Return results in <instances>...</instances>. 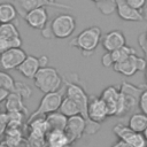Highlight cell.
<instances>
[{"label": "cell", "instance_id": "cell-1", "mask_svg": "<svg viewBox=\"0 0 147 147\" xmlns=\"http://www.w3.org/2000/svg\"><path fill=\"white\" fill-rule=\"evenodd\" d=\"M65 96L72 99L80 109V115L86 119V130L85 133L87 134H94L100 130L101 124L91 122L87 116V106L90 96L86 94L85 90L77 83L71 80H65Z\"/></svg>", "mask_w": 147, "mask_h": 147}, {"label": "cell", "instance_id": "cell-2", "mask_svg": "<svg viewBox=\"0 0 147 147\" xmlns=\"http://www.w3.org/2000/svg\"><path fill=\"white\" fill-rule=\"evenodd\" d=\"M101 30L99 26H88L74 37L69 45L78 48L84 56H90L101 42Z\"/></svg>", "mask_w": 147, "mask_h": 147}, {"label": "cell", "instance_id": "cell-3", "mask_svg": "<svg viewBox=\"0 0 147 147\" xmlns=\"http://www.w3.org/2000/svg\"><path fill=\"white\" fill-rule=\"evenodd\" d=\"M62 83H63V79L59 74L57 69L49 65L40 68L33 78L34 86L44 94L61 90Z\"/></svg>", "mask_w": 147, "mask_h": 147}, {"label": "cell", "instance_id": "cell-4", "mask_svg": "<svg viewBox=\"0 0 147 147\" xmlns=\"http://www.w3.org/2000/svg\"><path fill=\"white\" fill-rule=\"evenodd\" d=\"M147 86H136L131 83H127L125 80L122 82L119 86V106H118V111L117 116L122 117L126 115L129 111L133 110L138 103H139V98L141 95V92L146 88Z\"/></svg>", "mask_w": 147, "mask_h": 147}, {"label": "cell", "instance_id": "cell-5", "mask_svg": "<svg viewBox=\"0 0 147 147\" xmlns=\"http://www.w3.org/2000/svg\"><path fill=\"white\" fill-rule=\"evenodd\" d=\"M65 87L61 88L56 92H51L44 94V96L40 99L39 106L36 108V110L29 116V119H33L39 116H47L48 114H52L54 111H57L60 109V106L62 103V100L64 98Z\"/></svg>", "mask_w": 147, "mask_h": 147}, {"label": "cell", "instance_id": "cell-6", "mask_svg": "<svg viewBox=\"0 0 147 147\" xmlns=\"http://www.w3.org/2000/svg\"><path fill=\"white\" fill-rule=\"evenodd\" d=\"M49 26L54 38L65 39L76 30V18L70 14H60L53 18Z\"/></svg>", "mask_w": 147, "mask_h": 147}, {"label": "cell", "instance_id": "cell-7", "mask_svg": "<svg viewBox=\"0 0 147 147\" xmlns=\"http://www.w3.org/2000/svg\"><path fill=\"white\" fill-rule=\"evenodd\" d=\"M113 132L118 138V140H123L132 147H146L147 146V140L145 139L142 133H137L132 131L127 125L123 123L115 124L113 126Z\"/></svg>", "mask_w": 147, "mask_h": 147}, {"label": "cell", "instance_id": "cell-8", "mask_svg": "<svg viewBox=\"0 0 147 147\" xmlns=\"http://www.w3.org/2000/svg\"><path fill=\"white\" fill-rule=\"evenodd\" d=\"M13 5L15 6L17 14H20L23 18L29 11L41 7H56V8L71 9V6L69 5H64L60 2H51L48 0H13Z\"/></svg>", "mask_w": 147, "mask_h": 147}, {"label": "cell", "instance_id": "cell-9", "mask_svg": "<svg viewBox=\"0 0 147 147\" xmlns=\"http://www.w3.org/2000/svg\"><path fill=\"white\" fill-rule=\"evenodd\" d=\"M87 116L91 122L101 124L109 117V113L106 103L100 96H90L87 106Z\"/></svg>", "mask_w": 147, "mask_h": 147}, {"label": "cell", "instance_id": "cell-10", "mask_svg": "<svg viewBox=\"0 0 147 147\" xmlns=\"http://www.w3.org/2000/svg\"><path fill=\"white\" fill-rule=\"evenodd\" d=\"M26 53L23 48H10L6 51L5 53L0 54V67L7 71V70H14L17 69L21 63L25 60Z\"/></svg>", "mask_w": 147, "mask_h": 147}, {"label": "cell", "instance_id": "cell-11", "mask_svg": "<svg viewBox=\"0 0 147 147\" xmlns=\"http://www.w3.org/2000/svg\"><path fill=\"white\" fill-rule=\"evenodd\" d=\"M85 130H86V119L82 115H76L68 118L64 131L72 144L82 138V136L85 133Z\"/></svg>", "mask_w": 147, "mask_h": 147}, {"label": "cell", "instance_id": "cell-12", "mask_svg": "<svg viewBox=\"0 0 147 147\" xmlns=\"http://www.w3.org/2000/svg\"><path fill=\"white\" fill-rule=\"evenodd\" d=\"M101 45L106 52H114L126 45L125 36L121 30H111L102 36Z\"/></svg>", "mask_w": 147, "mask_h": 147}, {"label": "cell", "instance_id": "cell-13", "mask_svg": "<svg viewBox=\"0 0 147 147\" xmlns=\"http://www.w3.org/2000/svg\"><path fill=\"white\" fill-rule=\"evenodd\" d=\"M119 96H121L119 88H117L116 86H113V85L106 87L101 92L100 98L106 103L109 116H117L118 106H119Z\"/></svg>", "mask_w": 147, "mask_h": 147}, {"label": "cell", "instance_id": "cell-14", "mask_svg": "<svg viewBox=\"0 0 147 147\" xmlns=\"http://www.w3.org/2000/svg\"><path fill=\"white\" fill-rule=\"evenodd\" d=\"M24 20L30 28L41 31L48 24V13H47L46 7L37 8V9L29 11L24 16Z\"/></svg>", "mask_w": 147, "mask_h": 147}, {"label": "cell", "instance_id": "cell-15", "mask_svg": "<svg viewBox=\"0 0 147 147\" xmlns=\"http://www.w3.org/2000/svg\"><path fill=\"white\" fill-rule=\"evenodd\" d=\"M116 2V11L119 18L123 21H129V22H141L144 21L142 11L137 10L129 6L125 0H115Z\"/></svg>", "mask_w": 147, "mask_h": 147}, {"label": "cell", "instance_id": "cell-16", "mask_svg": "<svg viewBox=\"0 0 147 147\" xmlns=\"http://www.w3.org/2000/svg\"><path fill=\"white\" fill-rule=\"evenodd\" d=\"M40 68L41 67H40V63H39V59L37 56H34V55H26L25 60L21 63V65L17 68V70L25 78L33 79Z\"/></svg>", "mask_w": 147, "mask_h": 147}, {"label": "cell", "instance_id": "cell-17", "mask_svg": "<svg viewBox=\"0 0 147 147\" xmlns=\"http://www.w3.org/2000/svg\"><path fill=\"white\" fill-rule=\"evenodd\" d=\"M46 144L47 147H70L72 145L65 131L62 130H51L46 136Z\"/></svg>", "mask_w": 147, "mask_h": 147}, {"label": "cell", "instance_id": "cell-18", "mask_svg": "<svg viewBox=\"0 0 147 147\" xmlns=\"http://www.w3.org/2000/svg\"><path fill=\"white\" fill-rule=\"evenodd\" d=\"M5 109L6 113H14V111H22L28 114V108L23 102V98L14 92H10L5 100Z\"/></svg>", "mask_w": 147, "mask_h": 147}, {"label": "cell", "instance_id": "cell-19", "mask_svg": "<svg viewBox=\"0 0 147 147\" xmlns=\"http://www.w3.org/2000/svg\"><path fill=\"white\" fill-rule=\"evenodd\" d=\"M137 54L136 55H132L130 56L129 59L122 61V62H118V63H115L113 69L118 72V74H122L124 76H133L137 71H138V68H137Z\"/></svg>", "mask_w": 147, "mask_h": 147}, {"label": "cell", "instance_id": "cell-20", "mask_svg": "<svg viewBox=\"0 0 147 147\" xmlns=\"http://www.w3.org/2000/svg\"><path fill=\"white\" fill-rule=\"evenodd\" d=\"M46 121L47 124L49 126V131L51 130H65L67 126V122H68V117H65L63 114H61L59 110L54 111L52 114H48L46 116Z\"/></svg>", "mask_w": 147, "mask_h": 147}, {"label": "cell", "instance_id": "cell-21", "mask_svg": "<svg viewBox=\"0 0 147 147\" xmlns=\"http://www.w3.org/2000/svg\"><path fill=\"white\" fill-rule=\"evenodd\" d=\"M127 126L137 133H142L145 131V129L147 127V115H145L144 113L132 114L129 118Z\"/></svg>", "mask_w": 147, "mask_h": 147}, {"label": "cell", "instance_id": "cell-22", "mask_svg": "<svg viewBox=\"0 0 147 147\" xmlns=\"http://www.w3.org/2000/svg\"><path fill=\"white\" fill-rule=\"evenodd\" d=\"M3 137H5V139L2 141H5L10 147H15V146H17L24 139L23 129H20V127H9L8 126Z\"/></svg>", "mask_w": 147, "mask_h": 147}, {"label": "cell", "instance_id": "cell-23", "mask_svg": "<svg viewBox=\"0 0 147 147\" xmlns=\"http://www.w3.org/2000/svg\"><path fill=\"white\" fill-rule=\"evenodd\" d=\"M17 16V10L11 2L0 3V23H13Z\"/></svg>", "mask_w": 147, "mask_h": 147}, {"label": "cell", "instance_id": "cell-24", "mask_svg": "<svg viewBox=\"0 0 147 147\" xmlns=\"http://www.w3.org/2000/svg\"><path fill=\"white\" fill-rule=\"evenodd\" d=\"M59 111L61 114H63L65 117H68V118L72 117V116H76V115H80V109H79L78 105L72 99H70L68 96L63 98Z\"/></svg>", "mask_w": 147, "mask_h": 147}, {"label": "cell", "instance_id": "cell-25", "mask_svg": "<svg viewBox=\"0 0 147 147\" xmlns=\"http://www.w3.org/2000/svg\"><path fill=\"white\" fill-rule=\"evenodd\" d=\"M110 53H111L114 63L122 62V61L129 59L130 56L137 54V53H136V49L132 48L131 46H127V45H125V46H123V47H121V48H118V49H116V51H114V52H110Z\"/></svg>", "mask_w": 147, "mask_h": 147}, {"label": "cell", "instance_id": "cell-26", "mask_svg": "<svg viewBox=\"0 0 147 147\" xmlns=\"http://www.w3.org/2000/svg\"><path fill=\"white\" fill-rule=\"evenodd\" d=\"M0 36L9 38V39H15V38H21L20 31L17 26L14 23H3L0 24Z\"/></svg>", "mask_w": 147, "mask_h": 147}, {"label": "cell", "instance_id": "cell-27", "mask_svg": "<svg viewBox=\"0 0 147 147\" xmlns=\"http://www.w3.org/2000/svg\"><path fill=\"white\" fill-rule=\"evenodd\" d=\"M23 44L22 38H15V39H9L6 37L0 36V54L5 53L6 51L10 48H20Z\"/></svg>", "mask_w": 147, "mask_h": 147}, {"label": "cell", "instance_id": "cell-28", "mask_svg": "<svg viewBox=\"0 0 147 147\" xmlns=\"http://www.w3.org/2000/svg\"><path fill=\"white\" fill-rule=\"evenodd\" d=\"M7 115H8V126L9 127L23 129L26 114H24L22 111H14V113H7Z\"/></svg>", "mask_w": 147, "mask_h": 147}, {"label": "cell", "instance_id": "cell-29", "mask_svg": "<svg viewBox=\"0 0 147 147\" xmlns=\"http://www.w3.org/2000/svg\"><path fill=\"white\" fill-rule=\"evenodd\" d=\"M16 80L6 71L0 70V88H3L8 92H15Z\"/></svg>", "mask_w": 147, "mask_h": 147}, {"label": "cell", "instance_id": "cell-30", "mask_svg": "<svg viewBox=\"0 0 147 147\" xmlns=\"http://www.w3.org/2000/svg\"><path fill=\"white\" fill-rule=\"evenodd\" d=\"M96 7L100 10V13L106 15V16L111 15L114 11H116V2H115V0H106V1H103L101 3H98Z\"/></svg>", "mask_w": 147, "mask_h": 147}, {"label": "cell", "instance_id": "cell-31", "mask_svg": "<svg viewBox=\"0 0 147 147\" xmlns=\"http://www.w3.org/2000/svg\"><path fill=\"white\" fill-rule=\"evenodd\" d=\"M14 93H17L20 94L23 99H28L31 96L32 94V91L30 88V86H28L26 84L22 83V82H16V85H15V92Z\"/></svg>", "mask_w": 147, "mask_h": 147}, {"label": "cell", "instance_id": "cell-32", "mask_svg": "<svg viewBox=\"0 0 147 147\" xmlns=\"http://www.w3.org/2000/svg\"><path fill=\"white\" fill-rule=\"evenodd\" d=\"M26 140L29 141L31 147H47L46 137H36V136H28Z\"/></svg>", "mask_w": 147, "mask_h": 147}, {"label": "cell", "instance_id": "cell-33", "mask_svg": "<svg viewBox=\"0 0 147 147\" xmlns=\"http://www.w3.org/2000/svg\"><path fill=\"white\" fill-rule=\"evenodd\" d=\"M139 109L141 110V113H144L145 115H147V87L141 92V95L139 98Z\"/></svg>", "mask_w": 147, "mask_h": 147}, {"label": "cell", "instance_id": "cell-34", "mask_svg": "<svg viewBox=\"0 0 147 147\" xmlns=\"http://www.w3.org/2000/svg\"><path fill=\"white\" fill-rule=\"evenodd\" d=\"M8 127V115L7 113H0V137L5 136V132Z\"/></svg>", "mask_w": 147, "mask_h": 147}, {"label": "cell", "instance_id": "cell-35", "mask_svg": "<svg viewBox=\"0 0 147 147\" xmlns=\"http://www.w3.org/2000/svg\"><path fill=\"white\" fill-rule=\"evenodd\" d=\"M101 64L105 67V68H113L114 67V60H113V56H111V53L110 52H106L102 56H101Z\"/></svg>", "mask_w": 147, "mask_h": 147}, {"label": "cell", "instance_id": "cell-36", "mask_svg": "<svg viewBox=\"0 0 147 147\" xmlns=\"http://www.w3.org/2000/svg\"><path fill=\"white\" fill-rule=\"evenodd\" d=\"M146 1H147V0H125V2H126L129 6H131L132 8L137 9V10H141V9L145 7Z\"/></svg>", "mask_w": 147, "mask_h": 147}, {"label": "cell", "instance_id": "cell-37", "mask_svg": "<svg viewBox=\"0 0 147 147\" xmlns=\"http://www.w3.org/2000/svg\"><path fill=\"white\" fill-rule=\"evenodd\" d=\"M41 36L45 38V39H53V33H52V30H51V26H49V23L41 30Z\"/></svg>", "mask_w": 147, "mask_h": 147}, {"label": "cell", "instance_id": "cell-38", "mask_svg": "<svg viewBox=\"0 0 147 147\" xmlns=\"http://www.w3.org/2000/svg\"><path fill=\"white\" fill-rule=\"evenodd\" d=\"M38 59H39V63H40V67H41V68H44V67H47L49 59H48L46 55H41V56H39Z\"/></svg>", "mask_w": 147, "mask_h": 147}, {"label": "cell", "instance_id": "cell-39", "mask_svg": "<svg viewBox=\"0 0 147 147\" xmlns=\"http://www.w3.org/2000/svg\"><path fill=\"white\" fill-rule=\"evenodd\" d=\"M111 147H132V146H130L127 142H125L123 140H117L115 144L111 145Z\"/></svg>", "mask_w": 147, "mask_h": 147}, {"label": "cell", "instance_id": "cell-40", "mask_svg": "<svg viewBox=\"0 0 147 147\" xmlns=\"http://www.w3.org/2000/svg\"><path fill=\"white\" fill-rule=\"evenodd\" d=\"M9 93H10V92H8V91H6V90H3V88H0V103L6 100V98L8 96Z\"/></svg>", "mask_w": 147, "mask_h": 147}, {"label": "cell", "instance_id": "cell-41", "mask_svg": "<svg viewBox=\"0 0 147 147\" xmlns=\"http://www.w3.org/2000/svg\"><path fill=\"white\" fill-rule=\"evenodd\" d=\"M15 147H31V146H30L29 141L26 140V138H24V139H23V140H22L17 146H15Z\"/></svg>", "mask_w": 147, "mask_h": 147}, {"label": "cell", "instance_id": "cell-42", "mask_svg": "<svg viewBox=\"0 0 147 147\" xmlns=\"http://www.w3.org/2000/svg\"><path fill=\"white\" fill-rule=\"evenodd\" d=\"M142 16H144V21H147V7L144 9V11H142Z\"/></svg>", "mask_w": 147, "mask_h": 147}, {"label": "cell", "instance_id": "cell-43", "mask_svg": "<svg viewBox=\"0 0 147 147\" xmlns=\"http://www.w3.org/2000/svg\"><path fill=\"white\" fill-rule=\"evenodd\" d=\"M0 147H10V146H9V145H7L5 141H1V142H0Z\"/></svg>", "mask_w": 147, "mask_h": 147}, {"label": "cell", "instance_id": "cell-44", "mask_svg": "<svg viewBox=\"0 0 147 147\" xmlns=\"http://www.w3.org/2000/svg\"><path fill=\"white\" fill-rule=\"evenodd\" d=\"M91 1H93L95 5H98V3H101V2H103V1H106V0H91Z\"/></svg>", "mask_w": 147, "mask_h": 147}, {"label": "cell", "instance_id": "cell-45", "mask_svg": "<svg viewBox=\"0 0 147 147\" xmlns=\"http://www.w3.org/2000/svg\"><path fill=\"white\" fill-rule=\"evenodd\" d=\"M142 134H144V137H145V139H146V140H147V127H146V129H145V131H144V132H142Z\"/></svg>", "mask_w": 147, "mask_h": 147}, {"label": "cell", "instance_id": "cell-46", "mask_svg": "<svg viewBox=\"0 0 147 147\" xmlns=\"http://www.w3.org/2000/svg\"><path fill=\"white\" fill-rule=\"evenodd\" d=\"M145 79H146V83H147V69L145 70Z\"/></svg>", "mask_w": 147, "mask_h": 147}, {"label": "cell", "instance_id": "cell-47", "mask_svg": "<svg viewBox=\"0 0 147 147\" xmlns=\"http://www.w3.org/2000/svg\"><path fill=\"white\" fill-rule=\"evenodd\" d=\"M48 1H51V2H56V0H48Z\"/></svg>", "mask_w": 147, "mask_h": 147}, {"label": "cell", "instance_id": "cell-48", "mask_svg": "<svg viewBox=\"0 0 147 147\" xmlns=\"http://www.w3.org/2000/svg\"><path fill=\"white\" fill-rule=\"evenodd\" d=\"M0 113H1V103H0Z\"/></svg>", "mask_w": 147, "mask_h": 147}, {"label": "cell", "instance_id": "cell-49", "mask_svg": "<svg viewBox=\"0 0 147 147\" xmlns=\"http://www.w3.org/2000/svg\"><path fill=\"white\" fill-rule=\"evenodd\" d=\"M146 38H147V32H146Z\"/></svg>", "mask_w": 147, "mask_h": 147}, {"label": "cell", "instance_id": "cell-50", "mask_svg": "<svg viewBox=\"0 0 147 147\" xmlns=\"http://www.w3.org/2000/svg\"><path fill=\"white\" fill-rule=\"evenodd\" d=\"M0 142H1V141H0Z\"/></svg>", "mask_w": 147, "mask_h": 147}, {"label": "cell", "instance_id": "cell-51", "mask_svg": "<svg viewBox=\"0 0 147 147\" xmlns=\"http://www.w3.org/2000/svg\"><path fill=\"white\" fill-rule=\"evenodd\" d=\"M0 24H1V23H0Z\"/></svg>", "mask_w": 147, "mask_h": 147}, {"label": "cell", "instance_id": "cell-52", "mask_svg": "<svg viewBox=\"0 0 147 147\" xmlns=\"http://www.w3.org/2000/svg\"><path fill=\"white\" fill-rule=\"evenodd\" d=\"M146 147H147V146H146Z\"/></svg>", "mask_w": 147, "mask_h": 147}]
</instances>
